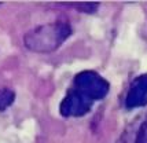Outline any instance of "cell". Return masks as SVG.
<instances>
[{
    "mask_svg": "<svg viewBox=\"0 0 147 143\" xmlns=\"http://www.w3.org/2000/svg\"><path fill=\"white\" fill-rule=\"evenodd\" d=\"M71 28L66 21H55L44 24L26 33L24 43L33 52H52L69 39Z\"/></svg>",
    "mask_w": 147,
    "mask_h": 143,
    "instance_id": "cell-1",
    "label": "cell"
},
{
    "mask_svg": "<svg viewBox=\"0 0 147 143\" xmlns=\"http://www.w3.org/2000/svg\"><path fill=\"white\" fill-rule=\"evenodd\" d=\"M94 101L87 98L76 88L69 90L67 95L62 99L59 111L63 117H81L91 110Z\"/></svg>",
    "mask_w": 147,
    "mask_h": 143,
    "instance_id": "cell-3",
    "label": "cell"
},
{
    "mask_svg": "<svg viewBox=\"0 0 147 143\" xmlns=\"http://www.w3.org/2000/svg\"><path fill=\"white\" fill-rule=\"evenodd\" d=\"M77 8H80V10H83L84 13H95V10L98 8V4H78Z\"/></svg>",
    "mask_w": 147,
    "mask_h": 143,
    "instance_id": "cell-8",
    "label": "cell"
},
{
    "mask_svg": "<svg viewBox=\"0 0 147 143\" xmlns=\"http://www.w3.org/2000/svg\"><path fill=\"white\" fill-rule=\"evenodd\" d=\"M147 105V73L140 74L131 83L127 98L125 106L128 109L143 107Z\"/></svg>",
    "mask_w": 147,
    "mask_h": 143,
    "instance_id": "cell-4",
    "label": "cell"
},
{
    "mask_svg": "<svg viewBox=\"0 0 147 143\" xmlns=\"http://www.w3.org/2000/svg\"><path fill=\"white\" fill-rule=\"evenodd\" d=\"M135 143H147V118L142 123L140 128L136 132Z\"/></svg>",
    "mask_w": 147,
    "mask_h": 143,
    "instance_id": "cell-6",
    "label": "cell"
},
{
    "mask_svg": "<svg viewBox=\"0 0 147 143\" xmlns=\"http://www.w3.org/2000/svg\"><path fill=\"white\" fill-rule=\"evenodd\" d=\"M74 88L84 94L91 101H100L109 94L110 84L106 78L94 70H84L76 74Z\"/></svg>",
    "mask_w": 147,
    "mask_h": 143,
    "instance_id": "cell-2",
    "label": "cell"
},
{
    "mask_svg": "<svg viewBox=\"0 0 147 143\" xmlns=\"http://www.w3.org/2000/svg\"><path fill=\"white\" fill-rule=\"evenodd\" d=\"M15 101V92L11 88H0V111H4Z\"/></svg>",
    "mask_w": 147,
    "mask_h": 143,
    "instance_id": "cell-5",
    "label": "cell"
},
{
    "mask_svg": "<svg viewBox=\"0 0 147 143\" xmlns=\"http://www.w3.org/2000/svg\"><path fill=\"white\" fill-rule=\"evenodd\" d=\"M136 136V135H135ZM115 143H135V138H134V132L132 130H127L121 136L117 139Z\"/></svg>",
    "mask_w": 147,
    "mask_h": 143,
    "instance_id": "cell-7",
    "label": "cell"
}]
</instances>
